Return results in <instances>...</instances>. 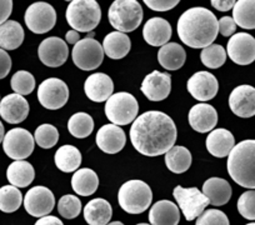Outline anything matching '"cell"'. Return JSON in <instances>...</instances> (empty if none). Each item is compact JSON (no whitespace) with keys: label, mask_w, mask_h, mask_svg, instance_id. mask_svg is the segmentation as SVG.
<instances>
[{"label":"cell","mask_w":255,"mask_h":225,"mask_svg":"<svg viewBox=\"0 0 255 225\" xmlns=\"http://www.w3.org/2000/svg\"><path fill=\"white\" fill-rule=\"evenodd\" d=\"M178 138L175 123L165 112L150 110L134 120L130 140L135 150L146 156L166 154Z\"/></svg>","instance_id":"1"},{"label":"cell","mask_w":255,"mask_h":225,"mask_svg":"<svg viewBox=\"0 0 255 225\" xmlns=\"http://www.w3.org/2000/svg\"><path fill=\"white\" fill-rule=\"evenodd\" d=\"M180 40L193 49H205L212 45L219 33L218 19L208 9L197 6L184 11L176 24Z\"/></svg>","instance_id":"2"},{"label":"cell","mask_w":255,"mask_h":225,"mask_svg":"<svg viewBox=\"0 0 255 225\" xmlns=\"http://www.w3.org/2000/svg\"><path fill=\"white\" fill-rule=\"evenodd\" d=\"M228 173L238 185L255 189V140L240 141L228 156Z\"/></svg>","instance_id":"3"},{"label":"cell","mask_w":255,"mask_h":225,"mask_svg":"<svg viewBox=\"0 0 255 225\" xmlns=\"http://www.w3.org/2000/svg\"><path fill=\"white\" fill-rule=\"evenodd\" d=\"M65 18L73 30L92 33L100 23L102 10L95 0H73L68 5Z\"/></svg>","instance_id":"4"},{"label":"cell","mask_w":255,"mask_h":225,"mask_svg":"<svg viewBox=\"0 0 255 225\" xmlns=\"http://www.w3.org/2000/svg\"><path fill=\"white\" fill-rule=\"evenodd\" d=\"M153 193L143 180H128L120 187L118 202L120 208L129 214H141L150 207Z\"/></svg>","instance_id":"5"},{"label":"cell","mask_w":255,"mask_h":225,"mask_svg":"<svg viewBox=\"0 0 255 225\" xmlns=\"http://www.w3.org/2000/svg\"><path fill=\"white\" fill-rule=\"evenodd\" d=\"M110 25L120 33H130L139 28L143 20V8L136 0H117L110 5Z\"/></svg>","instance_id":"6"},{"label":"cell","mask_w":255,"mask_h":225,"mask_svg":"<svg viewBox=\"0 0 255 225\" xmlns=\"http://www.w3.org/2000/svg\"><path fill=\"white\" fill-rule=\"evenodd\" d=\"M139 112L138 100L130 93H115L105 103V115L114 125L134 123Z\"/></svg>","instance_id":"7"},{"label":"cell","mask_w":255,"mask_h":225,"mask_svg":"<svg viewBox=\"0 0 255 225\" xmlns=\"http://www.w3.org/2000/svg\"><path fill=\"white\" fill-rule=\"evenodd\" d=\"M173 195L188 222L198 219L210 204L209 199L198 188H183L178 185Z\"/></svg>","instance_id":"8"},{"label":"cell","mask_w":255,"mask_h":225,"mask_svg":"<svg viewBox=\"0 0 255 225\" xmlns=\"http://www.w3.org/2000/svg\"><path fill=\"white\" fill-rule=\"evenodd\" d=\"M72 58L74 64L84 72L98 69L104 59L103 45L94 38L83 39L74 45Z\"/></svg>","instance_id":"9"},{"label":"cell","mask_w":255,"mask_h":225,"mask_svg":"<svg viewBox=\"0 0 255 225\" xmlns=\"http://www.w3.org/2000/svg\"><path fill=\"white\" fill-rule=\"evenodd\" d=\"M35 146L34 136L23 128H15L5 134L3 149L6 155L13 160H24L31 155Z\"/></svg>","instance_id":"10"},{"label":"cell","mask_w":255,"mask_h":225,"mask_svg":"<svg viewBox=\"0 0 255 225\" xmlns=\"http://www.w3.org/2000/svg\"><path fill=\"white\" fill-rule=\"evenodd\" d=\"M38 100L45 109L58 110L69 100V88L58 78H49L39 85Z\"/></svg>","instance_id":"11"},{"label":"cell","mask_w":255,"mask_h":225,"mask_svg":"<svg viewBox=\"0 0 255 225\" xmlns=\"http://www.w3.org/2000/svg\"><path fill=\"white\" fill-rule=\"evenodd\" d=\"M24 20L34 34H45L55 26L56 11L48 3H34L26 9Z\"/></svg>","instance_id":"12"},{"label":"cell","mask_w":255,"mask_h":225,"mask_svg":"<svg viewBox=\"0 0 255 225\" xmlns=\"http://www.w3.org/2000/svg\"><path fill=\"white\" fill-rule=\"evenodd\" d=\"M24 208L31 217H48L55 207V198L50 189L45 187H34L25 194Z\"/></svg>","instance_id":"13"},{"label":"cell","mask_w":255,"mask_h":225,"mask_svg":"<svg viewBox=\"0 0 255 225\" xmlns=\"http://www.w3.org/2000/svg\"><path fill=\"white\" fill-rule=\"evenodd\" d=\"M227 54L238 65H249L255 60V38L248 33H238L228 41Z\"/></svg>","instance_id":"14"},{"label":"cell","mask_w":255,"mask_h":225,"mask_svg":"<svg viewBox=\"0 0 255 225\" xmlns=\"http://www.w3.org/2000/svg\"><path fill=\"white\" fill-rule=\"evenodd\" d=\"M40 62L49 68L61 67L68 60L69 49L68 44L58 36H50L44 39L38 49Z\"/></svg>","instance_id":"15"},{"label":"cell","mask_w":255,"mask_h":225,"mask_svg":"<svg viewBox=\"0 0 255 225\" xmlns=\"http://www.w3.org/2000/svg\"><path fill=\"white\" fill-rule=\"evenodd\" d=\"M188 92L194 99L199 102H208L215 98L219 90L217 78L209 72H198L188 80Z\"/></svg>","instance_id":"16"},{"label":"cell","mask_w":255,"mask_h":225,"mask_svg":"<svg viewBox=\"0 0 255 225\" xmlns=\"http://www.w3.org/2000/svg\"><path fill=\"white\" fill-rule=\"evenodd\" d=\"M230 110L239 118H252L255 115V88L252 85H239L229 97Z\"/></svg>","instance_id":"17"},{"label":"cell","mask_w":255,"mask_h":225,"mask_svg":"<svg viewBox=\"0 0 255 225\" xmlns=\"http://www.w3.org/2000/svg\"><path fill=\"white\" fill-rule=\"evenodd\" d=\"M141 92L151 102H161L166 99L171 90V77L168 73L154 70L146 75L141 83Z\"/></svg>","instance_id":"18"},{"label":"cell","mask_w":255,"mask_h":225,"mask_svg":"<svg viewBox=\"0 0 255 225\" xmlns=\"http://www.w3.org/2000/svg\"><path fill=\"white\" fill-rule=\"evenodd\" d=\"M29 115V103L19 94H9L0 100V116L9 124H19Z\"/></svg>","instance_id":"19"},{"label":"cell","mask_w":255,"mask_h":225,"mask_svg":"<svg viewBox=\"0 0 255 225\" xmlns=\"http://www.w3.org/2000/svg\"><path fill=\"white\" fill-rule=\"evenodd\" d=\"M218 120V112L210 104L200 103L194 105L189 112V124L198 133L213 131Z\"/></svg>","instance_id":"20"},{"label":"cell","mask_w":255,"mask_h":225,"mask_svg":"<svg viewBox=\"0 0 255 225\" xmlns=\"http://www.w3.org/2000/svg\"><path fill=\"white\" fill-rule=\"evenodd\" d=\"M95 140L100 150L107 154H117L125 146L127 135L120 126L107 124L98 130Z\"/></svg>","instance_id":"21"},{"label":"cell","mask_w":255,"mask_h":225,"mask_svg":"<svg viewBox=\"0 0 255 225\" xmlns=\"http://www.w3.org/2000/svg\"><path fill=\"white\" fill-rule=\"evenodd\" d=\"M84 92L92 102H107L114 92V83L104 73H95L85 80Z\"/></svg>","instance_id":"22"},{"label":"cell","mask_w":255,"mask_h":225,"mask_svg":"<svg viewBox=\"0 0 255 225\" xmlns=\"http://www.w3.org/2000/svg\"><path fill=\"white\" fill-rule=\"evenodd\" d=\"M144 40L151 46H164L171 38V25L163 18H151L143 28Z\"/></svg>","instance_id":"23"},{"label":"cell","mask_w":255,"mask_h":225,"mask_svg":"<svg viewBox=\"0 0 255 225\" xmlns=\"http://www.w3.org/2000/svg\"><path fill=\"white\" fill-rule=\"evenodd\" d=\"M150 225H178L180 222V209L170 200H160L149 212Z\"/></svg>","instance_id":"24"},{"label":"cell","mask_w":255,"mask_h":225,"mask_svg":"<svg viewBox=\"0 0 255 225\" xmlns=\"http://www.w3.org/2000/svg\"><path fill=\"white\" fill-rule=\"evenodd\" d=\"M207 149L215 158L229 156L230 151L235 146L234 135L227 129H214L207 138Z\"/></svg>","instance_id":"25"},{"label":"cell","mask_w":255,"mask_h":225,"mask_svg":"<svg viewBox=\"0 0 255 225\" xmlns=\"http://www.w3.org/2000/svg\"><path fill=\"white\" fill-rule=\"evenodd\" d=\"M203 194L214 207L225 205L232 198V187L222 178H210L203 184Z\"/></svg>","instance_id":"26"},{"label":"cell","mask_w":255,"mask_h":225,"mask_svg":"<svg viewBox=\"0 0 255 225\" xmlns=\"http://www.w3.org/2000/svg\"><path fill=\"white\" fill-rule=\"evenodd\" d=\"M112 217V205L103 198L90 200L84 208V219L89 225H108Z\"/></svg>","instance_id":"27"},{"label":"cell","mask_w":255,"mask_h":225,"mask_svg":"<svg viewBox=\"0 0 255 225\" xmlns=\"http://www.w3.org/2000/svg\"><path fill=\"white\" fill-rule=\"evenodd\" d=\"M131 41L129 36L120 31L109 33L103 40V50L110 59H123L130 51Z\"/></svg>","instance_id":"28"},{"label":"cell","mask_w":255,"mask_h":225,"mask_svg":"<svg viewBox=\"0 0 255 225\" xmlns=\"http://www.w3.org/2000/svg\"><path fill=\"white\" fill-rule=\"evenodd\" d=\"M159 64L166 70H175L180 69L186 60V53L181 45L176 43H168L161 46L158 53Z\"/></svg>","instance_id":"29"},{"label":"cell","mask_w":255,"mask_h":225,"mask_svg":"<svg viewBox=\"0 0 255 225\" xmlns=\"http://www.w3.org/2000/svg\"><path fill=\"white\" fill-rule=\"evenodd\" d=\"M99 187V178L97 173L89 168L78 169L73 174L72 188L78 195L89 197L98 190Z\"/></svg>","instance_id":"30"},{"label":"cell","mask_w":255,"mask_h":225,"mask_svg":"<svg viewBox=\"0 0 255 225\" xmlns=\"http://www.w3.org/2000/svg\"><path fill=\"white\" fill-rule=\"evenodd\" d=\"M6 178L13 187L26 188L33 183L35 172L30 163L25 160H16L8 166Z\"/></svg>","instance_id":"31"},{"label":"cell","mask_w":255,"mask_h":225,"mask_svg":"<svg viewBox=\"0 0 255 225\" xmlns=\"http://www.w3.org/2000/svg\"><path fill=\"white\" fill-rule=\"evenodd\" d=\"M24 41V29L18 21L8 20L0 25V49L15 50Z\"/></svg>","instance_id":"32"},{"label":"cell","mask_w":255,"mask_h":225,"mask_svg":"<svg viewBox=\"0 0 255 225\" xmlns=\"http://www.w3.org/2000/svg\"><path fill=\"white\" fill-rule=\"evenodd\" d=\"M54 161L63 173H75L82 164V154L75 146L63 145L56 150Z\"/></svg>","instance_id":"33"},{"label":"cell","mask_w":255,"mask_h":225,"mask_svg":"<svg viewBox=\"0 0 255 225\" xmlns=\"http://www.w3.org/2000/svg\"><path fill=\"white\" fill-rule=\"evenodd\" d=\"M165 165L171 173L183 174L191 165L190 151L185 146H173L165 154Z\"/></svg>","instance_id":"34"},{"label":"cell","mask_w":255,"mask_h":225,"mask_svg":"<svg viewBox=\"0 0 255 225\" xmlns=\"http://www.w3.org/2000/svg\"><path fill=\"white\" fill-rule=\"evenodd\" d=\"M233 19L243 29H255V0H238L233 8Z\"/></svg>","instance_id":"35"},{"label":"cell","mask_w":255,"mask_h":225,"mask_svg":"<svg viewBox=\"0 0 255 225\" xmlns=\"http://www.w3.org/2000/svg\"><path fill=\"white\" fill-rule=\"evenodd\" d=\"M68 130L78 139L88 138L94 130V120L87 112H77L68 121Z\"/></svg>","instance_id":"36"},{"label":"cell","mask_w":255,"mask_h":225,"mask_svg":"<svg viewBox=\"0 0 255 225\" xmlns=\"http://www.w3.org/2000/svg\"><path fill=\"white\" fill-rule=\"evenodd\" d=\"M23 195L18 188L5 185L0 188V210L4 213H14L20 208Z\"/></svg>","instance_id":"37"},{"label":"cell","mask_w":255,"mask_h":225,"mask_svg":"<svg viewBox=\"0 0 255 225\" xmlns=\"http://www.w3.org/2000/svg\"><path fill=\"white\" fill-rule=\"evenodd\" d=\"M200 60L209 69H218L223 67L227 60V50L222 45L212 44L208 48L203 49L200 53Z\"/></svg>","instance_id":"38"},{"label":"cell","mask_w":255,"mask_h":225,"mask_svg":"<svg viewBox=\"0 0 255 225\" xmlns=\"http://www.w3.org/2000/svg\"><path fill=\"white\" fill-rule=\"evenodd\" d=\"M10 85L15 94L24 97V95L30 94L35 89V78L26 70H19L11 77Z\"/></svg>","instance_id":"39"},{"label":"cell","mask_w":255,"mask_h":225,"mask_svg":"<svg viewBox=\"0 0 255 225\" xmlns=\"http://www.w3.org/2000/svg\"><path fill=\"white\" fill-rule=\"evenodd\" d=\"M34 140L40 148L50 149L59 141V131L51 124H41L34 133Z\"/></svg>","instance_id":"40"},{"label":"cell","mask_w":255,"mask_h":225,"mask_svg":"<svg viewBox=\"0 0 255 225\" xmlns=\"http://www.w3.org/2000/svg\"><path fill=\"white\" fill-rule=\"evenodd\" d=\"M58 212L64 219H75L82 212V202L75 195H64L58 202Z\"/></svg>","instance_id":"41"},{"label":"cell","mask_w":255,"mask_h":225,"mask_svg":"<svg viewBox=\"0 0 255 225\" xmlns=\"http://www.w3.org/2000/svg\"><path fill=\"white\" fill-rule=\"evenodd\" d=\"M238 212L248 220H255V190L243 193L238 199Z\"/></svg>","instance_id":"42"},{"label":"cell","mask_w":255,"mask_h":225,"mask_svg":"<svg viewBox=\"0 0 255 225\" xmlns=\"http://www.w3.org/2000/svg\"><path fill=\"white\" fill-rule=\"evenodd\" d=\"M195 225H230V223L222 210L208 209L198 218Z\"/></svg>","instance_id":"43"},{"label":"cell","mask_w":255,"mask_h":225,"mask_svg":"<svg viewBox=\"0 0 255 225\" xmlns=\"http://www.w3.org/2000/svg\"><path fill=\"white\" fill-rule=\"evenodd\" d=\"M144 3L154 11H168L178 5L179 0H145Z\"/></svg>","instance_id":"44"},{"label":"cell","mask_w":255,"mask_h":225,"mask_svg":"<svg viewBox=\"0 0 255 225\" xmlns=\"http://www.w3.org/2000/svg\"><path fill=\"white\" fill-rule=\"evenodd\" d=\"M218 25H219V33L223 36H232L237 30V24L230 16H223L220 20H218Z\"/></svg>","instance_id":"45"},{"label":"cell","mask_w":255,"mask_h":225,"mask_svg":"<svg viewBox=\"0 0 255 225\" xmlns=\"http://www.w3.org/2000/svg\"><path fill=\"white\" fill-rule=\"evenodd\" d=\"M11 58L5 50L0 49V79H4L10 73Z\"/></svg>","instance_id":"46"},{"label":"cell","mask_w":255,"mask_h":225,"mask_svg":"<svg viewBox=\"0 0 255 225\" xmlns=\"http://www.w3.org/2000/svg\"><path fill=\"white\" fill-rule=\"evenodd\" d=\"M13 10V1L11 0H0V25L8 21Z\"/></svg>","instance_id":"47"},{"label":"cell","mask_w":255,"mask_h":225,"mask_svg":"<svg viewBox=\"0 0 255 225\" xmlns=\"http://www.w3.org/2000/svg\"><path fill=\"white\" fill-rule=\"evenodd\" d=\"M235 3L237 1H234V0H213L212 5L213 8H215L219 11H229L233 10Z\"/></svg>","instance_id":"48"},{"label":"cell","mask_w":255,"mask_h":225,"mask_svg":"<svg viewBox=\"0 0 255 225\" xmlns=\"http://www.w3.org/2000/svg\"><path fill=\"white\" fill-rule=\"evenodd\" d=\"M34 225H64L63 222L60 219H58L56 217H53V215H48V217L40 218L38 222Z\"/></svg>","instance_id":"49"},{"label":"cell","mask_w":255,"mask_h":225,"mask_svg":"<svg viewBox=\"0 0 255 225\" xmlns=\"http://www.w3.org/2000/svg\"><path fill=\"white\" fill-rule=\"evenodd\" d=\"M65 40H67L68 44H74V45H75V44H77L78 41L80 40L79 33H78V31H75V30L68 31L67 35H65Z\"/></svg>","instance_id":"50"},{"label":"cell","mask_w":255,"mask_h":225,"mask_svg":"<svg viewBox=\"0 0 255 225\" xmlns=\"http://www.w3.org/2000/svg\"><path fill=\"white\" fill-rule=\"evenodd\" d=\"M4 136H5V134H4V125L3 123L0 121V143H3Z\"/></svg>","instance_id":"51"},{"label":"cell","mask_w":255,"mask_h":225,"mask_svg":"<svg viewBox=\"0 0 255 225\" xmlns=\"http://www.w3.org/2000/svg\"><path fill=\"white\" fill-rule=\"evenodd\" d=\"M108 225H124V224H123L122 222H113V223H109Z\"/></svg>","instance_id":"52"},{"label":"cell","mask_w":255,"mask_h":225,"mask_svg":"<svg viewBox=\"0 0 255 225\" xmlns=\"http://www.w3.org/2000/svg\"><path fill=\"white\" fill-rule=\"evenodd\" d=\"M136 225H150V224H145V223H140V224H136Z\"/></svg>","instance_id":"53"},{"label":"cell","mask_w":255,"mask_h":225,"mask_svg":"<svg viewBox=\"0 0 255 225\" xmlns=\"http://www.w3.org/2000/svg\"><path fill=\"white\" fill-rule=\"evenodd\" d=\"M247 225H255V223H249V224H247Z\"/></svg>","instance_id":"54"}]
</instances>
